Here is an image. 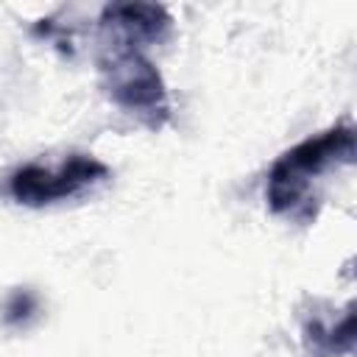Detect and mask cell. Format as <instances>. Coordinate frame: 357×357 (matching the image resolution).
Segmentation results:
<instances>
[{"label":"cell","mask_w":357,"mask_h":357,"mask_svg":"<svg viewBox=\"0 0 357 357\" xmlns=\"http://www.w3.org/2000/svg\"><path fill=\"white\" fill-rule=\"evenodd\" d=\"M170 22L173 20L162 6H148V3H114L106 6L100 17V28L106 39H117L134 47L165 39Z\"/></svg>","instance_id":"obj_4"},{"label":"cell","mask_w":357,"mask_h":357,"mask_svg":"<svg viewBox=\"0 0 357 357\" xmlns=\"http://www.w3.org/2000/svg\"><path fill=\"white\" fill-rule=\"evenodd\" d=\"M354 162V128L332 126L284 151L268 173V206L293 223H312L321 206V181L337 167Z\"/></svg>","instance_id":"obj_1"},{"label":"cell","mask_w":357,"mask_h":357,"mask_svg":"<svg viewBox=\"0 0 357 357\" xmlns=\"http://www.w3.org/2000/svg\"><path fill=\"white\" fill-rule=\"evenodd\" d=\"M112 170L95 156L70 153L59 165H22L8 176V195L22 206H47L84 195L86 190L109 181Z\"/></svg>","instance_id":"obj_3"},{"label":"cell","mask_w":357,"mask_h":357,"mask_svg":"<svg viewBox=\"0 0 357 357\" xmlns=\"http://www.w3.org/2000/svg\"><path fill=\"white\" fill-rule=\"evenodd\" d=\"M301 337H304V349L310 357H343V354H349L354 346L351 304L346 307V312L337 321L332 315H321V312L307 315L304 326H301Z\"/></svg>","instance_id":"obj_5"},{"label":"cell","mask_w":357,"mask_h":357,"mask_svg":"<svg viewBox=\"0 0 357 357\" xmlns=\"http://www.w3.org/2000/svg\"><path fill=\"white\" fill-rule=\"evenodd\" d=\"M39 310V298L31 293V290H14L8 298H6V307H3V324L6 326H28V321L36 315Z\"/></svg>","instance_id":"obj_6"},{"label":"cell","mask_w":357,"mask_h":357,"mask_svg":"<svg viewBox=\"0 0 357 357\" xmlns=\"http://www.w3.org/2000/svg\"><path fill=\"white\" fill-rule=\"evenodd\" d=\"M100 81L106 95L148 128H162L170 117L167 89L156 67L142 56L139 47L106 39L100 56Z\"/></svg>","instance_id":"obj_2"}]
</instances>
